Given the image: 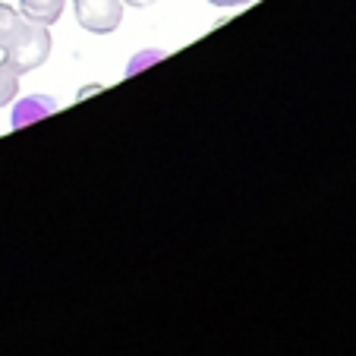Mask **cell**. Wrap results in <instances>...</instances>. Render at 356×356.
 Masks as SVG:
<instances>
[{
  "instance_id": "cell-1",
  "label": "cell",
  "mask_w": 356,
  "mask_h": 356,
  "mask_svg": "<svg viewBox=\"0 0 356 356\" xmlns=\"http://www.w3.org/2000/svg\"><path fill=\"white\" fill-rule=\"evenodd\" d=\"M0 51H3V60L13 63L19 73H32L51 57V32H47L44 22L22 16Z\"/></svg>"
},
{
  "instance_id": "cell-2",
  "label": "cell",
  "mask_w": 356,
  "mask_h": 356,
  "mask_svg": "<svg viewBox=\"0 0 356 356\" xmlns=\"http://www.w3.org/2000/svg\"><path fill=\"white\" fill-rule=\"evenodd\" d=\"M76 22L92 35H111L123 22V0H73Z\"/></svg>"
},
{
  "instance_id": "cell-3",
  "label": "cell",
  "mask_w": 356,
  "mask_h": 356,
  "mask_svg": "<svg viewBox=\"0 0 356 356\" xmlns=\"http://www.w3.org/2000/svg\"><path fill=\"white\" fill-rule=\"evenodd\" d=\"M57 111V101L47 98V95H29L13 108V129H22L35 120H44Z\"/></svg>"
},
{
  "instance_id": "cell-4",
  "label": "cell",
  "mask_w": 356,
  "mask_h": 356,
  "mask_svg": "<svg viewBox=\"0 0 356 356\" xmlns=\"http://www.w3.org/2000/svg\"><path fill=\"white\" fill-rule=\"evenodd\" d=\"M63 3H67V0H19V13L35 22L54 26L63 16Z\"/></svg>"
},
{
  "instance_id": "cell-5",
  "label": "cell",
  "mask_w": 356,
  "mask_h": 356,
  "mask_svg": "<svg viewBox=\"0 0 356 356\" xmlns=\"http://www.w3.org/2000/svg\"><path fill=\"white\" fill-rule=\"evenodd\" d=\"M19 70L13 67V63L0 60V108H7L10 101L16 98V92H19Z\"/></svg>"
},
{
  "instance_id": "cell-6",
  "label": "cell",
  "mask_w": 356,
  "mask_h": 356,
  "mask_svg": "<svg viewBox=\"0 0 356 356\" xmlns=\"http://www.w3.org/2000/svg\"><path fill=\"white\" fill-rule=\"evenodd\" d=\"M161 57H164V51H145V54H139V57H136V63H129V67H127V73L133 76L136 70L148 67V63H158V60H161Z\"/></svg>"
},
{
  "instance_id": "cell-7",
  "label": "cell",
  "mask_w": 356,
  "mask_h": 356,
  "mask_svg": "<svg viewBox=\"0 0 356 356\" xmlns=\"http://www.w3.org/2000/svg\"><path fill=\"white\" fill-rule=\"evenodd\" d=\"M211 7H243V3H249V0H209Z\"/></svg>"
},
{
  "instance_id": "cell-8",
  "label": "cell",
  "mask_w": 356,
  "mask_h": 356,
  "mask_svg": "<svg viewBox=\"0 0 356 356\" xmlns=\"http://www.w3.org/2000/svg\"><path fill=\"white\" fill-rule=\"evenodd\" d=\"M123 3H129V7H136V10H145V7H152L155 0H123Z\"/></svg>"
}]
</instances>
